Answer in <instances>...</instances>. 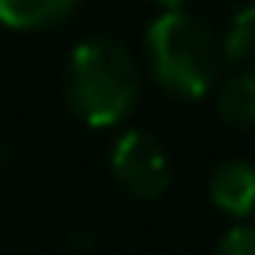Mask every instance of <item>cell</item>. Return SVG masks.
Returning <instances> with one entry per match:
<instances>
[{
    "label": "cell",
    "mask_w": 255,
    "mask_h": 255,
    "mask_svg": "<svg viewBox=\"0 0 255 255\" xmlns=\"http://www.w3.org/2000/svg\"><path fill=\"white\" fill-rule=\"evenodd\" d=\"M217 255H255V224H238V227H231V231L220 238Z\"/></svg>",
    "instance_id": "cell-8"
},
{
    "label": "cell",
    "mask_w": 255,
    "mask_h": 255,
    "mask_svg": "<svg viewBox=\"0 0 255 255\" xmlns=\"http://www.w3.org/2000/svg\"><path fill=\"white\" fill-rule=\"evenodd\" d=\"M67 105L88 126H116L140 95V67L133 53L105 35L84 39L67 60Z\"/></svg>",
    "instance_id": "cell-1"
},
{
    "label": "cell",
    "mask_w": 255,
    "mask_h": 255,
    "mask_svg": "<svg viewBox=\"0 0 255 255\" xmlns=\"http://www.w3.org/2000/svg\"><path fill=\"white\" fill-rule=\"evenodd\" d=\"M220 56L231 60V63H248L255 60V4L234 11L231 25H227V35L220 42Z\"/></svg>",
    "instance_id": "cell-7"
},
{
    "label": "cell",
    "mask_w": 255,
    "mask_h": 255,
    "mask_svg": "<svg viewBox=\"0 0 255 255\" xmlns=\"http://www.w3.org/2000/svg\"><path fill=\"white\" fill-rule=\"evenodd\" d=\"M109 161H112L116 182L136 199H157L171 182V168H168V157H164L161 143L154 136L140 133V129L123 133L112 143Z\"/></svg>",
    "instance_id": "cell-3"
},
{
    "label": "cell",
    "mask_w": 255,
    "mask_h": 255,
    "mask_svg": "<svg viewBox=\"0 0 255 255\" xmlns=\"http://www.w3.org/2000/svg\"><path fill=\"white\" fill-rule=\"evenodd\" d=\"M147 60L154 81L185 102L203 98L224 63L220 39L189 11H168L147 28Z\"/></svg>",
    "instance_id": "cell-2"
},
{
    "label": "cell",
    "mask_w": 255,
    "mask_h": 255,
    "mask_svg": "<svg viewBox=\"0 0 255 255\" xmlns=\"http://www.w3.org/2000/svg\"><path fill=\"white\" fill-rule=\"evenodd\" d=\"M77 4L81 0H0V25L18 32L53 28L63 18H70Z\"/></svg>",
    "instance_id": "cell-5"
},
{
    "label": "cell",
    "mask_w": 255,
    "mask_h": 255,
    "mask_svg": "<svg viewBox=\"0 0 255 255\" xmlns=\"http://www.w3.org/2000/svg\"><path fill=\"white\" fill-rule=\"evenodd\" d=\"M217 109H220L224 123L255 129V67H248V70L234 74L231 81H224V88L217 95Z\"/></svg>",
    "instance_id": "cell-6"
},
{
    "label": "cell",
    "mask_w": 255,
    "mask_h": 255,
    "mask_svg": "<svg viewBox=\"0 0 255 255\" xmlns=\"http://www.w3.org/2000/svg\"><path fill=\"white\" fill-rule=\"evenodd\" d=\"M210 199L231 217L255 213V164L245 157L224 161L210 175Z\"/></svg>",
    "instance_id": "cell-4"
},
{
    "label": "cell",
    "mask_w": 255,
    "mask_h": 255,
    "mask_svg": "<svg viewBox=\"0 0 255 255\" xmlns=\"http://www.w3.org/2000/svg\"><path fill=\"white\" fill-rule=\"evenodd\" d=\"M154 4H161V7H164V14H168V11H182L189 0H154Z\"/></svg>",
    "instance_id": "cell-9"
}]
</instances>
